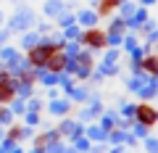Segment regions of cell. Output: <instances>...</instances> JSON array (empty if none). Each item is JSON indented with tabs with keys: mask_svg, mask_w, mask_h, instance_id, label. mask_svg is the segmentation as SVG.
Listing matches in <instances>:
<instances>
[{
	"mask_svg": "<svg viewBox=\"0 0 158 153\" xmlns=\"http://www.w3.org/2000/svg\"><path fill=\"white\" fill-rule=\"evenodd\" d=\"M106 34H127V21L113 13L111 21H108V27H106Z\"/></svg>",
	"mask_w": 158,
	"mask_h": 153,
	"instance_id": "18",
	"label": "cell"
},
{
	"mask_svg": "<svg viewBox=\"0 0 158 153\" xmlns=\"http://www.w3.org/2000/svg\"><path fill=\"white\" fill-rule=\"evenodd\" d=\"M40 13L34 11L32 3H16L11 11V16H6V32L8 34H21L27 32V29H34V24H37Z\"/></svg>",
	"mask_w": 158,
	"mask_h": 153,
	"instance_id": "1",
	"label": "cell"
},
{
	"mask_svg": "<svg viewBox=\"0 0 158 153\" xmlns=\"http://www.w3.org/2000/svg\"><path fill=\"white\" fill-rule=\"evenodd\" d=\"M66 61H69V58L63 56L61 50H56V53H50V56H48L45 69H48V71H53V74H61L63 69H66Z\"/></svg>",
	"mask_w": 158,
	"mask_h": 153,
	"instance_id": "14",
	"label": "cell"
},
{
	"mask_svg": "<svg viewBox=\"0 0 158 153\" xmlns=\"http://www.w3.org/2000/svg\"><path fill=\"white\" fill-rule=\"evenodd\" d=\"M63 11H66L63 0H42V19H48V21H56Z\"/></svg>",
	"mask_w": 158,
	"mask_h": 153,
	"instance_id": "10",
	"label": "cell"
},
{
	"mask_svg": "<svg viewBox=\"0 0 158 153\" xmlns=\"http://www.w3.org/2000/svg\"><path fill=\"white\" fill-rule=\"evenodd\" d=\"M3 137H6V127H0V140H3Z\"/></svg>",
	"mask_w": 158,
	"mask_h": 153,
	"instance_id": "36",
	"label": "cell"
},
{
	"mask_svg": "<svg viewBox=\"0 0 158 153\" xmlns=\"http://www.w3.org/2000/svg\"><path fill=\"white\" fill-rule=\"evenodd\" d=\"M24 3H27V0H24Z\"/></svg>",
	"mask_w": 158,
	"mask_h": 153,
	"instance_id": "39",
	"label": "cell"
},
{
	"mask_svg": "<svg viewBox=\"0 0 158 153\" xmlns=\"http://www.w3.org/2000/svg\"><path fill=\"white\" fill-rule=\"evenodd\" d=\"M100 6V0H87V8H98Z\"/></svg>",
	"mask_w": 158,
	"mask_h": 153,
	"instance_id": "34",
	"label": "cell"
},
{
	"mask_svg": "<svg viewBox=\"0 0 158 153\" xmlns=\"http://www.w3.org/2000/svg\"><path fill=\"white\" fill-rule=\"evenodd\" d=\"M137 48H140V37H137V34H132V32H127L124 40H121V53H127V56H129V53L137 50Z\"/></svg>",
	"mask_w": 158,
	"mask_h": 153,
	"instance_id": "21",
	"label": "cell"
},
{
	"mask_svg": "<svg viewBox=\"0 0 158 153\" xmlns=\"http://www.w3.org/2000/svg\"><path fill=\"white\" fill-rule=\"evenodd\" d=\"M132 121L145 124V127H153V124L158 121L156 106H150V103H137V106H135V119H132Z\"/></svg>",
	"mask_w": 158,
	"mask_h": 153,
	"instance_id": "5",
	"label": "cell"
},
{
	"mask_svg": "<svg viewBox=\"0 0 158 153\" xmlns=\"http://www.w3.org/2000/svg\"><path fill=\"white\" fill-rule=\"evenodd\" d=\"M8 108H11L13 116H24V113H27V100L19 98V95H13L11 100H8Z\"/></svg>",
	"mask_w": 158,
	"mask_h": 153,
	"instance_id": "23",
	"label": "cell"
},
{
	"mask_svg": "<svg viewBox=\"0 0 158 153\" xmlns=\"http://www.w3.org/2000/svg\"><path fill=\"white\" fill-rule=\"evenodd\" d=\"M135 95H137V100H140V103H153V100H156V95H158V77L148 74V79L142 82V87L135 92Z\"/></svg>",
	"mask_w": 158,
	"mask_h": 153,
	"instance_id": "6",
	"label": "cell"
},
{
	"mask_svg": "<svg viewBox=\"0 0 158 153\" xmlns=\"http://www.w3.org/2000/svg\"><path fill=\"white\" fill-rule=\"evenodd\" d=\"M0 71H3V63H0Z\"/></svg>",
	"mask_w": 158,
	"mask_h": 153,
	"instance_id": "38",
	"label": "cell"
},
{
	"mask_svg": "<svg viewBox=\"0 0 158 153\" xmlns=\"http://www.w3.org/2000/svg\"><path fill=\"white\" fill-rule=\"evenodd\" d=\"M118 119H121V116H118V111H116V108H106V111L100 113V121H98V124H100V127H106V130L111 132V130H116Z\"/></svg>",
	"mask_w": 158,
	"mask_h": 153,
	"instance_id": "15",
	"label": "cell"
},
{
	"mask_svg": "<svg viewBox=\"0 0 158 153\" xmlns=\"http://www.w3.org/2000/svg\"><path fill=\"white\" fill-rule=\"evenodd\" d=\"M92 95V85H85V82H77V85L71 87V90L66 92V98L74 103V106H82V103H87Z\"/></svg>",
	"mask_w": 158,
	"mask_h": 153,
	"instance_id": "7",
	"label": "cell"
},
{
	"mask_svg": "<svg viewBox=\"0 0 158 153\" xmlns=\"http://www.w3.org/2000/svg\"><path fill=\"white\" fill-rule=\"evenodd\" d=\"M24 121H27L24 127H40V113L37 111H27L24 113Z\"/></svg>",
	"mask_w": 158,
	"mask_h": 153,
	"instance_id": "29",
	"label": "cell"
},
{
	"mask_svg": "<svg viewBox=\"0 0 158 153\" xmlns=\"http://www.w3.org/2000/svg\"><path fill=\"white\" fill-rule=\"evenodd\" d=\"M61 34H63V40H66V42H79V37H82V27H79V24H71V27L61 29Z\"/></svg>",
	"mask_w": 158,
	"mask_h": 153,
	"instance_id": "24",
	"label": "cell"
},
{
	"mask_svg": "<svg viewBox=\"0 0 158 153\" xmlns=\"http://www.w3.org/2000/svg\"><path fill=\"white\" fill-rule=\"evenodd\" d=\"M42 106H45V100H42V98L40 95H29L27 98V111H42Z\"/></svg>",
	"mask_w": 158,
	"mask_h": 153,
	"instance_id": "26",
	"label": "cell"
},
{
	"mask_svg": "<svg viewBox=\"0 0 158 153\" xmlns=\"http://www.w3.org/2000/svg\"><path fill=\"white\" fill-rule=\"evenodd\" d=\"M85 135H87V140H98V142L108 140V130H106V127H100V124H90V127H85Z\"/></svg>",
	"mask_w": 158,
	"mask_h": 153,
	"instance_id": "17",
	"label": "cell"
},
{
	"mask_svg": "<svg viewBox=\"0 0 158 153\" xmlns=\"http://www.w3.org/2000/svg\"><path fill=\"white\" fill-rule=\"evenodd\" d=\"M135 3H137V6H142V8H150L156 0H135Z\"/></svg>",
	"mask_w": 158,
	"mask_h": 153,
	"instance_id": "33",
	"label": "cell"
},
{
	"mask_svg": "<svg viewBox=\"0 0 158 153\" xmlns=\"http://www.w3.org/2000/svg\"><path fill=\"white\" fill-rule=\"evenodd\" d=\"M74 21H77L82 29H95L98 24H100V13H98L95 8H87V6L82 8L79 6L77 11H74Z\"/></svg>",
	"mask_w": 158,
	"mask_h": 153,
	"instance_id": "4",
	"label": "cell"
},
{
	"mask_svg": "<svg viewBox=\"0 0 158 153\" xmlns=\"http://www.w3.org/2000/svg\"><path fill=\"white\" fill-rule=\"evenodd\" d=\"M8 3H11V6H16V3H24V0H8Z\"/></svg>",
	"mask_w": 158,
	"mask_h": 153,
	"instance_id": "37",
	"label": "cell"
},
{
	"mask_svg": "<svg viewBox=\"0 0 158 153\" xmlns=\"http://www.w3.org/2000/svg\"><path fill=\"white\" fill-rule=\"evenodd\" d=\"M71 24H77V21H74V13L71 11H63L61 16L53 21V27H56V29H66V27H71Z\"/></svg>",
	"mask_w": 158,
	"mask_h": 153,
	"instance_id": "25",
	"label": "cell"
},
{
	"mask_svg": "<svg viewBox=\"0 0 158 153\" xmlns=\"http://www.w3.org/2000/svg\"><path fill=\"white\" fill-rule=\"evenodd\" d=\"M58 135H69V137H79V135H85V124L77 119H69V116H63L61 127H56Z\"/></svg>",
	"mask_w": 158,
	"mask_h": 153,
	"instance_id": "11",
	"label": "cell"
},
{
	"mask_svg": "<svg viewBox=\"0 0 158 153\" xmlns=\"http://www.w3.org/2000/svg\"><path fill=\"white\" fill-rule=\"evenodd\" d=\"M135 106H137V103H129V100H124V98H121V100L116 103V111H118V116H121V119H135Z\"/></svg>",
	"mask_w": 158,
	"mask_h": 153,
	"instance_id": "22",
	"label": "cell"
},
{
	"mask_svg": "<svg viewBox=\"0 0 158 153\" xmlns=\"http://www.w3.org/2000/svg\"><path fill=\"white\" fill-rule=\"evenodd\" d=\"M45 106H48V111H50L53 116H61V119H63V116H69V113H71L74 103L69 100L66 95H58V98H53V100H48Z\"/></svg>",
	"mask_w": 158,
	"mask_h": 153,
	"instance_id": "8",
	"label": "cell"
},
{
	"mask_svg": "<svg viewBox=\"0 0 158 153\" xmlns=\"http://www.w3.org/2000/svg\"><path fill=\"white\" fill-rule=\"evenodd\" d=\"M135 11H137V3H135V0H124V3H118V6H116V11H113V13H116L118 19H124V21H127Z\"/></svg>",
	"mask_w": 158,
	"mask_h": 153,
	"instance_id": "19",
	"label": "cell"
},
{
	"mask_svg": "<svg viewBox=\"0 0 158 153\" xmlns=\"http://www.w3.org/2000/svg\"><path fill=\"white\" fill-rule=\"evenodd\" d=\"M3 24H6V11L0 8V27H3Z\"/></svg>",
	"mask_w": 158,
	"mask_h": 153,
	"instance_id": "35",
	"label": "cell"
},
{
	"mask_svg": "<svg viewBox=\"0 0 158 153\" xmlns=\"http://www.w3.org/2000/svg\"><path fill=\"white\" fill-rule=\"evenodd\" d=\"M74 148H77V151H87V148H90V140H87V137H74Z\"/></svg>",
	"mask_w": 158,
	"mask_h": 153,
	"instance_id": "30",
	"label": "cell"
},
{
	"mask_svg": "<svg viewBox=\"0 0 158 153\" xmlns=\"http://www.w3.org/2000/svg\"><path fill=\"white\" fill-rule=\"evenodd\" d=\"M37 42H40V34L34 32V29H27V32H21L19 34V50L21 53H27V50H32V48H37Z\"/></svg>",
	"mask_w": 158,
	"mask_h": 153,
	"instance_id": "13",
	"label": "cell"
},
{
	"mask_svg": "<svg viewBox=\"0 0 158 153\" xmlns=\"http://www.w3.org/2000/svg\"><path fill=\"white\" fill-rule=\"evenodd\" d=\"M6 42H11V34L6 32V27H0V45H6Z\"/></svg>",
	"mask_w": 158,
	"mask_h": 153,
	"instance_id": "32",
	"label": "cell"
},
{
	"mask_svg": "<svg viewBox=\"0 0 158 153\" xmlns=\"http://www.w3.org/2000/svg\"><path fill=\"white\" fill-rule=\"evenodd\" d=\"M19 56H21V50H19L16 45H11V42L0 45V63H11V61H16Z\"/></svg>",
	"mask_w": 158,
	"mask_h": 153,
	"instance_id": "16",
	"label": "cell"
},
{
	"mask_svg": "<svg viewBox=\"0 0 158 153\" xmlns=\"http://www.w3.org/2000/svg\"><path fill=\"white\" fill-rule=\"evenodd\" d=\"M145 148H148L150 153H156V151H158V142H156V137H150V135H148V140H145Z\"/></svg>",
	"mask_w": 158,
	"mask_h": 153,
	"instance_id": "31",
	"label": "cell"
},
{
	"mask_svg": "<svg viewBox=\"0 0 158 153\" xmlns=\"http://www.w3.org/2000/svg\"><path fill=\"white\" fill-rule=\"evenodd\" d=\"M140 69H142L145 74H153V77H158V58L153 56V53H148V56L140 61Z\"/></svg>",
	"mask_w": 158,
	"mask_h": 153,
	"instance_id": "20",
	"label": "cell"
},
{
	"mask_svg": "<svg viewBox=\"0 0 158 153\" xmlns=\"http://www.w3.org/2000/svg\"><path fill=\"white\" fill-rule=\"evenodd\" d=\"M48 56H50V50H45V48L37 42V48H32V50L24 53V58H27V63L32 69H40V66H45L48 63Z\"/></svg>",
	"mask_w": 158,
	"mask_h": 153,
	"instance_id": "9",
	"label": "cell"
},
{
	"mask_svg": "<svg viewBox=\"0 0 158 153\" xmlns=\"http://www.w3.org/2000/svg\"><path fill=\"white\" fill-rule=\"evenodd\" d=\"M106 111V106H103V100H100V95H98L95 90H92V95H90V100L87 103H82V108H79V113H77V121H95V119H100V113Z\"/></svg>",
	"mask_w": 158,
	"mask_h": 153,
	"instance_id": "2",
	"label": "cell"
},
{
	"mask_svg": "<svg viewBox=\"0 0 158 153\" xmlns=\"http://www.w3.org/2000/svg\"><path fill=\"white\" fill-rule=\"evenodd\" d=\"M150 19V13H148V8H142V6H137V11L132 13L129 19H127V32H132V34H137V29L142 27V24Z\"/></svg>",
	"mask_w": 158,
	"mask_h": 153,
	"instance_id": "12",
	"label": "cell"
},
{
	"mask_svg": "<svg viewBox=\"0 0 158 153\" xmlns=\"http://www.w3.org/2000/svg\"><path fill=\"white\" fill-rule=\"evenodd\" d=\"M13 119H16V116L11 113V108H8V106H0V127H11Z\"/></svg>",
	"mask_w": 158,
	"mask_h": 153,
	"instance_id": "27",
	"label": "cell"
},
{
	"mask_svg": "<svg viewBox=\"0 0 158 153\" xmlns=\"http://www.w3.org/2000/svg\"><path fill=\"white\" fill-rule=\"evenodd\" d=\"M132 137H148L150 135V127H145V124H137V121H132Z\"/></svg>",
	"mask_w": 158,
	"mask_h": 153,
	"instance_id": "28",
	"label": "cell"
},
{
	"mask_svg": "<svg viewBox=\"0 0 158 153\" xmlns=\"http://www.w3.org/2000/svg\"><path fill=\"white\" fill-rule=\"evenodd\" d=\"M79 45L87 48V50H95L100 53L103 48H106V34H103V29H82V37H79Z\"/></svg>",
	"mask_w": 158,
	"mask_h": 153,
	"instance_id": "3",
	"label": "cell"
}]
</instances>
